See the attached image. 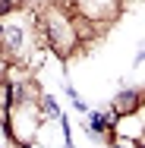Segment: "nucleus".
<instances>
[{
	"label": "nucleus",
	"mask_w": 145,
	"mask_h": 148,
	"mask_svg": "<svg viewBox=\"0 0 145 148\" xmlns=\"http://www.w3.org/2000/svg\"><path fill=\"white\" fill-rule=\"evenodd\" d=\"M38 19L47 32V44L57 57H69L82 41H79V32H76V16L66 13L57 3H47L44 10H38Z\"/></svg>",
	"instance_id": "obj_1"
},
{
	"label": "nucleus",
	"mask_w": 145,
	"mask_h": 148,
	"mask_svg": "<svg viewBox=\"0 0 145 148\" xmlns=\"http://www.w3.org/2000/svg\"><path fill=\"white\" fill-rule=\"evenodd\" d=\"M79 16H85L91 22H114L120 16V0H73Z\"/></svg>",
	"instance_id": "obj_2"
},
{
	"label": "nucleus",
	"mask_w": 145,
	"mask_h": 148,
	"mask_svg": "<svg viewBox=\"0 0 145 148\" xmlns=\"http://www.w3.org/2000/svg\"><path fill=\"white\" fill-rule=\"evenodd\" d=\"M145 101V91L142 88H129V91H120L114 98V114L117 117H133Z\"/></svg>",
	"instance_id": "obj_3"
},
{
	"label": "nucleus",
	"mask_w": 145,
	"mask_h": 148,
	"mask_svg": "<svg viewBox=\"0 0 145 148\" xmlns=\"http://www.w3.org/2000/svg\"><path fill=\"white\" fill-rule=\"evenodd\" d=\"M111 145H114V148H142V142H139V139H129V136H117V132H114Z\"/></svg>",
	"instance_id": "obj_4"
},
{
	"label": "nucleus",
	"mask_w": 145,
	"mask_h": 148,
	"mask_svg": "<svg viewBox=\"0 0 145 148\" xmlns=\"http://www.w3.org/2000/svg\"><path fill=\"white\" fill-rule=\"evenodd\" d=\"M107 129H114V126H111V120L101 117V114H91V132H98V136H101V132H107Z\"/></svg>",
	"instance_id": "obj_5"
},
{
	"label": "nucleus",
	"mask_w": 145,
	"mask_h": 148,
	"mask_svg": "<svg viewBox=\"0 0 145 148\" xmlns=\"http://www.w3.org/2000/svg\"><path fill=\"white\" fill-rule=\"evenodd\" d=\"M19 6H22V0H0V19L10 16V13H16Z\"/></svg>",
	"instance_id": "obj_6"
},
{
	"label": "nucleus",
	"mask_w": 145,
	"mask_h": 148,
	"mask_svg": "<svg viewBox=\"0 0 145 148\" xmlns=\"http://www.w3.org/2000/svg\"><path fill=\"white\" fill-rule=\"evenodd\" d=\"M41 110L47 114V117H60V110H57V104L51 101V98H41Z\"/></svg>",
	"instance_id": "obj_7"
},
{
	"label": "nucleus",
	"mask_w": 145,
	"mask_h": 148,
	"mask_svg": "<svg viewBox=\"0 0 145 148\" xmlns=\"http://www.w3.org/2000/svg\"><path fill=\"white\" fill-rule=\"evenodd\" d=\"M136 117H139V123H142V129H145V101H142V107L136 110Z\"/></svg>",
	"instance_id": "obj_8"
}]
</instances>
